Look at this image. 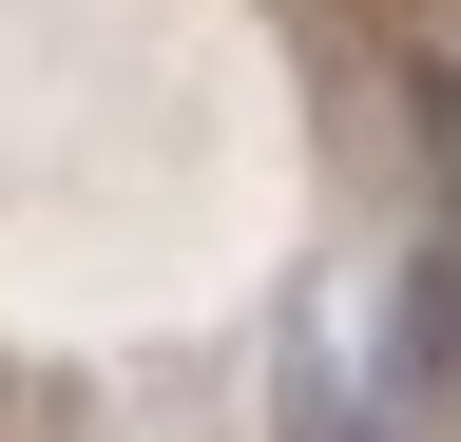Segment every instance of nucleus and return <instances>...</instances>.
Here are the masks:
<instances>
[{
    "label": "nucleus",
    "instance_id": "f257e3e1",
    "mask_svg": "<svg viewBox=\"0 0 461 442\" xmlns=\"http://www.w3.org/2000/svg\"><path fill=\"white\" fill-rule=\"evenodd\" d=\"M403 384H423V404H461V250L403 269Z\"/></svg>",
    "mask_w": 461,
    "mask_h": 442
},
{
    "label": "nucleus",
    "instance_id": "f03ea898",
    "mask_svg": "<svg viewBox=\"0 0 461 442\" xmlns=\"http://www.w3.org/2000/svg\"><path fill=\"white\" fill-rule=\"evenodd\" d=\"M288 442H384V423H327V404H288Z\"/></svg>",
    "mask_w": 461,
    "mask_h": 442
}]
</instances>
